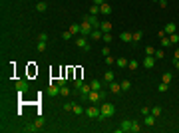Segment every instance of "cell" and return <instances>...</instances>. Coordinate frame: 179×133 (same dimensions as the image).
<instances>
[{
	"mask_svg": "<svg viewBox=\"0 0 179 133\" xmlns=\"http://www.w3.org/2000/svg\"><path fill=\"white\" fill-rule=\"evenodd\" d=\"M163 32H165V36H171V34H175V32H177V24H175V22H169V24H165V26H163Z\"/></svg>",
	"mask_w": 179,
	"mask_h": 133,
	"instance_id": "8992f818",
	"label": "cell"
},
{
	"mask_svg": "<svg viewBox=\"0 0 179 133\" xmlns=\"http://www.w3.org/2000/svg\"><path fill=\"white\" fill-rule=\"evenodd\" d=\"M68 30H70L72 34H80V24H72V26H70Z\"/></svg>",
	"mask_w": 179,
	"mask_h": 133,
	"instance_id": "1f68e13d",
	"label": "cell"
},
{
	"mask_svg": "<svg viewBox=\"0 0 179 133\" xmlns=\"http://www.w3.org/2000/svg\"><path fill=\"white\" fill-rule=\"evenodd\" d=\"M88 99L92 103H100V101L106 99V91H104V89H100V91H98V89H92L88 93Z\"/></svg>",
	"mask_w": 179,
	"mask_h": 133,
	"instance_id": "6da1fadb",
	"label": "cell"
},
{
	"mask_svg": "<svg viewBox=\"0 0 179 133\" xmlns=\"http://www.w3.org/2000/svg\"><path fill=\"white\" fill-rule=\"evenodd\" d=\"M132 123H134V121L124 119V121H122V127L118 129V133H128V131H132Z\"/></svg>",
	"mask_w": 179,
	"mask_h": 133,
	"instance_id": "9c48e42d",
	"label": "cell"
},
{
	"mask_svg": "<svg viewBox=\"0 0 179 133\" xmlns=\"http://www.w3.org/2000/svg\"><path fill=\"white\" fill-rule=\"evenodd\" d=\"M102 40H104V42H106V44H110V42H112V40H114V36H112V34H110V32H104V36H102Z\"/></svg>",
	"mask_w": 179,
	"mask_h": 133,
	"instance_id": "83f0119b",
	"label": "cell"
},
{
	"mask_svg": "<svg viewBox=\"0 0 179 133\" xmlns=\"http://www.w3.org/2000/svg\"><path fill=\"white\" fill-rule=\"evenodd\" d=\"M72 36H74V34H72V32L68 30V32H64V34H62V40H66V42H70V40H72Z\"/></svg>",
	"mask_w": 179,
	"mask_h": 133,
	"instance_id": "d590c367",
	"label": "cell"
},
{
	"mask_svg": "<svg viewBox=\"0 0 179 133\" xmlns=\"http://www.w3.org/2000/svg\"><path fill=\"white\" fill-rule=\"evenodd\" d=\"M169 46H171L169 36H163V38H161V48H169Z\"/></svg>",
	"mask_w": 179,
	"mask_h": 133,
	"instance_id": "d4e9b609",
	"label": "cell"
},
{
	"mask_svg": "<svg viewBox=\"0 0 179 133\" xmlns=\"http://www.w3.org/2000/svg\"><path fill=\"white\" fill-rule=\"evenodd\" d=\"M100 109H102V113H104L106 117H112V115L116 113V105H114V103H108V101H104Z\"/></svg>",
	"mask_w": 179,
	"mask_h": 133,
	"instance_id": "277c9868",
	"label": "cell"
},
{
	"mask_svg": "<svg viewBox=\"0 0 179 133\" xmlns=\"http://www.w3.org/2000/svg\"><path fill=\"white\" fill-rule=\"evenodd\" d=\"M114 80H116V74H114L112 70H108V72L104 74V82H108V84H112Z\"/></svg>",
	"mask_w": 179,
	"mask_h": 133,
	"instance_id": "9a60e30c",
	"label": "cell"
},
{
	"mask_svg": "<svg viewBox=\"0 0 179 133\" xmlns=\"http://www.w3.org/2000/svg\"><path fill=\"white\" fill-rule=\"evenodd\" d=\"M169 40H171V44H179V36H177V34H171Z\"/></svg>",
	"mask_w": 179,
	"mask_h": 133,
	"instance_id": "7bdbcfd3",
	"label": "cell"
},
{
	"mask_svg": "<svg viewBox=\"0 0 179 133\" xmlns=\"http://www.w3.org/2000/svg\"><path fill=\"white\" fill-rule=\"evenodd\" d=\"M64 109H66V111H74V103H72V101L64 103Z\"/></svg>",
	"mask_w": 179,
	"mask_h": 133,
	"instance_id": "b9f144b4",
	"label": "cell"
},
{
	"mask_svg": "<svg viewBox=\"0 0 179 133\" xmlns=\"http://www.w3.org/2000/svg\"><path fill=\"white\" fill-rule=\"evenodd\" d=\"M102 36H104V32H102L100 28H94V32L90 34V38H92V40H100Z\"/></svg>",
	"mask_w": 179,
	"mask_h": 133,
	"instance_id": "e0dca14e",
	"label": "cell"
},
{
	"mask_svg": "<svg viewBox=\"0 0 179 133\" xmlns=\"http://www.w3.org/2000/svg\"><path fill=\"white\" fill-rule=\"evenodd\" d=\"M92 32H94V26L90 24L88 20H84V22L80 24V34H82V36H90Z\"/></svg>",
	"mask_w": 179,
	"mask_h": 133,
	"instance_id": "5b68a950",
	"label": "cell"
},
{
	"mask_svg": "<svg viewBox=\"0 0 179 133\" xmlns=\"http://www.w3.org/2000/svg\"><path fill=\"white\" fill-rule=\"evenodd\" d=\"M92 2H94V4H96V6H102V4H104V2H106V0H92Z\"/></svg>",
	"mask_w": 179,
	"mask_h": 133,
	"instance_id": "681fc988",
	"label": "cell"
},
{
	"mask_svg": "<svg viewBox=\"0 0 179 133\" xmlns=\"http://www.w3.org/2000/svg\"><path fill=\"white\" fill-rule=\"evenodd\" d=\"M16 89H18L20 93H24V91H28V82H24V80H20V82H16Z\"/></svg>",
	"mask_w": 179,
	"mask_h": 133,
	"instance_id": "4fadbf2b",
	"label": "cell"
},
{
	"mask_svg": "<svg viewBox=\"0 0 179 133\" xmlns=\"http://www.w3.org/2000/svg\"><path fill=\"white\" fill-rule=\"evenodd\" d=\"M60 95H70V89L66 86H60Z\"/></svg>",
	"mask_w": 179,
	"mask_h": 133,
	"instance_id": "f35d334b",
	"label": "cell"
},
{
	"mask_svg": "<svg viewBox=\"0 0 179 133\" xmlns=\"http://www.w3.org/2000/svg\"><path fill=\"white\" fill-rule=\"evenodd\" d=\"M128 89H132V82L130 80H124L122 82V91H128Z\"/></svg>",
	"mask_w": 179,
	"mask_h": 133,
	"instance_id": "484cf974",
	"label": "cell"
},
{
	"mask_svg": "<svg viewBox=\"0 0 179 133\" xmlns=\"http://www.w3.org/2000/svg\"><path fill=\"white\" fill-rule=\"evenodd\" d=\"M167 89H169V84H163V82L159 84V91H161V93H165Z\"/></svg>",
	"mask_w": 179,
	"mask_h": 133,
	"instance_id": "ab89813d",
	"label": "cell"
},
{
	"mask_svg": "<svg viewBox=\"0 0 179 133\" xmlns=\"http://www.w3.org/2000/svg\"><path fill=\"white\" fill-rule=\"evenodd\" d=\"M161 80H163V84H169V82H171V80H173V76H171V72H165V74H163V78H161Z\"/></svg>",
	"mask_w": 179,
	"mask_h": 133,
	"instance_id": "f546056e",
	"label": "cell"
},
{
	"mask_svg": "<svg viewBox=\"0 0 179 133\" xmlns=\"http://www.w3.org/2000/svg\"><path fill=\"white\" fill-rule=\"evenodd\" d=\"M147 113H151V109L149 107H141V115H147Z\"/></svg>",
	"mask_w": 179,
	"mask_h": 133,
	"instance_id": "7dc6e473",
	"label": "cell"
},
{
	"mask_svg": "<svg viewBox=\"0 0 179 133\" xmlns=\"http://www.w3.org/2000/svg\"><path fill=\"white\" fill-rule=\"evenodd\" d=\"M90 91H92V86H90V84H84V86L80 88V93H82V97H88Z\"/></svg>",
	"mask_w": 179,
	"mask_h": 133,
	"instance_id": "ac0fdd59",
	"label": "cell"
},
{
	"mask_svg": "<svg viewBox=\"0 0 179 133\" xmlns=\"http://www.w3.org/2000/svg\"><path fill=\"white\" fill-rule=\"evenodd\" d=\"M153 54H155V48L147 46V48H145V56H153Z\"/></svg>",
	"mask_w": 179,
	"mask_h": 133,
	"instance_id": "60d3db41",
	"label": "cell"
},
{
	"mask_svg": "<svg viewBox=\"0 0 179 133\" xmlns=\"http://www.w3.org/2000/svg\"><path fill=\"white\" fill-rule=\"evenodd\" d=\"M155 62H157L155 56H145V60H143V68H145V70H151V68L155 66Z\"/></svg>",
	"mask_w": 179,
	"mask_h": 133,
	"instance_id": "52a82bcc",
	"label": "cell"
},
{
	"mask_svg": "<svg viewBox=\"0 0 179 133\" xmlns=\"http://www.w3.org/2000/svg\"><path fill=\"white\" fill-rule=\"evenodd\" d=\"M38 38H40L42 42H48V34H46V32H40V34H38Z\"/></svg>",
	"mask_w": 179,
	"mask_h": 133,
	"instance_id": "f6af8a7d",
	"label": "cell"
},
{
	"mask_svg": "<svg viewBox=\"0 0 179 133\" xmlns=\"http://www.w3.org/2000/svg\"><path fill=\"white\" fill-rule=\"evenodd\" d=\"M90 14H92V16H98V14H100V6L92 4V6H90Z\"/></svg>",
	"mask_w": 179,
	"mask_h": 133,
	"instance_id": "4316f807",
	"label": "cell"
},
{
	"mask_svg": "<svg viewBox=\"0 0 179 133\" xmlns=\"http://www.w3.org/2000/svg\"><path fill=\"white\" fill-rule=\"evenodd\" d=\"M137 66H139V62H135V60H132V62H128V68H130L132 72H135V70H137Z\"/></svg>",
	"mask_w": 179,
	"mask_h": 133,
	"instance_id": "4dcf8cb0",
	"label": "cell"
},
{
	"mask_svg": "<svg viewBox=\"0 0 179 133\" xmlns=\"http://www.w3.org/2000/svg\"><path fill=\"white\" fill-rule=\"evenodd\" d=\"M143 117H145V125H147V127H153L155 121H157V117H155L153 113H147V115H143Z\"/></svg>",
	"mask_w": 179,
	"mask_h": 133,
	"instance_id": "7c38bea8",
	"label": "cell"
},
{
	"mask_svg": "<svg viewBox=\"0 0 179 133\" xmlns=\"http://www.w3.org/2000/svg\"><path fill=\"white\" fill-rule=\"evenodd\" d=\"M102 56H104V58L110 56V48H102Z\"/></svg>",
	"mask_w": 179,
	"mask_h": 133,
	"instance_id": "bcb514c9",
	"label": "cell"
},
{
	"mask_svg": "<svg viewBox=\"0 0 179 133\" xmlns=\"http://www.w3.org/2000/svg\"><path fill=\"white\" fill-rule=\"evenodd\" d=\"M82 86H84V82H82V78H76V80H74V88H76V89H80Z\"/></svg>",
	"mask_w": 179,
	"mask_h": 133,
	"instance_id": "8d00e7d4",
	"label": "cell"
},
{
	"mask_svg": "<svg viewBox=\"0 0 179 133\" xmlns=\"http://www.w3.org/2000/svg\"><path fill=\"white\" fill-rule=\"evenodd\" d=\"M106 64H108V66L116 64V58H112V56H106Z\"/></svg>",
	"mask_w": 179,
	"mask_h": 133,
	"instance_id": "ee69618b",
	"label": "cell"
},
{
	"mask_svg": "<svg viewBox=\"0 0 179 133\" xmlns=\"http://www.w3.org/2000/svg\"><path fill=\"white\" fill-rule=\"evenodd\" d=\"M100 30H102V32H112V22H108V20L102 22V24H100Z\"/></svg>",
	"mask_w": 179,
	"mask_h": 133,
	"instance_id": "ffe728a7",
	"label": "cell"
},
{
	"mask_svg": "<svg viewBox=\"0 0 179 133\" xmlns=\"http://www.w3.org/2000/svg\"><path fill=\"white\" fill-rule=\"evenodd\" d=\"M153 2H159V0H153Z\"/></svg>",
	"mask_w": 179,
	"mask_h": 133,
	"instance_id": "f5cc1de1",
	"label": "cell"
},
{
	"mask_svg": "<svg viewBox=\"0 0 179 133\" xmlns=\"http://www.w3.org/2000/svg\"><path fill=\"white\" fill-rule=\"evenodd\" d=\"M139 131H141V125L134 121V123H132V133H139Z\"/></svg>",
	"mask_w": 179,
	"mask_h": 133,
	"instance_id": "74e56055",
	"label": "cell"
},
{
	"mask_svg": "<svg viewBox=\"0 0 179 133\" xmlns=\"http://www.w3.org/2000/svg\"><path fill=\"white\" fill-rule=\"evenodd\" d=\"M141 38H143V32H141V30H137V32H134V42H139Z\"/></svg>",
	"mask_w": 179,
	"mask_h": 133,
	"instance_id": "e575fe53",
	"label": "cell"
},
{
	"mask_svg": "<svg viewBox=\"0 0 179 133\" xmlns=\"http://www.w3.org/2000/svg\"><path fill=\"white\" fill-rule=\"evenodd\" d=\"M76 46L82 48V50H86V52L90 50V44H88V38H86V36H80V38L76 40Z\"/></svg>",
	"mask_w": 179,
	"mask_h": 133,
	"instance_id": "ba28073f",
	"label": "cell"
},
{
	"mask_svg": "<svg viewBox=\"0 0 179 133\" xmlns=\"http://www.w3.org/2000/svg\"><path fill=\"white\" fill-rule=\"evenodd\" d=\"M42 125H44V117H42V115H38V119H36L34 123L26 125L24 129H26L28 133H34V131H40V129H42Z\"/></svg>",
	"mask_w": 179,
	"mask_h": 133,
	"instance_id": "7a4b0ae2",
	"label": "cell"
},
{
	"mask_svg": "<svg viewBox=\"0 0 179 133\" xmlns=\"http://www.w3.org/2000/svg\"><path fill=\"white\" fill-rule=\"evenodd\" d=\"M173 66H175V70H179V60H173Z\"/></svg>",
	"mask_w": 179,
	"mask_h": 133,
	"instance_id": "f907efd6",
	"label": "cell"
},
{
	"mask_svg": "<svg viewBox=\"0 0 179 133\" xmlns=\"http://www.w3.org/2000/svg\"><path fill=\"white\" fill-rule=\"evenodd\" d=\"M100 14H104V16H108V14H112V6H110L108 2H104V4L100 6Z\"/></svg>",
	"mask_w": 179,
	"mask_h": 133,
	"instance_id": "5bb4252c",
	"label": "cell"
},
{
	"mask_svg": "<svg viewBox=\"0 0 179 133\" xmlns=\"http://www.w3.org/2000/svg\"><path fill=\"white\" fill-rule=\"evenodd\" d=\"M72 113H76V115H82V113H86V109L80 105V103H74V111Z\"/></svg>",
	"mask_w": 179,
	"mask_h": 133,
	"instance_id": "44dd1931",
	"label": "cell"
},
{
	"mask_svg": "<svg viewBox=\"0 0 179 133\" xmlns=\"http://www.w3.org/2000/svg\"><path fill=\"white\" fill-rule=\"evenodd\" d=\"M110 91H112V93H120V91H122V84L112 82V84H110Z\"/></svg>",
	"mask_w": 179,
	"mask_h": 133,
	"instance_id": "d6986e66",
	"label": "cell"
},
{
	"mask_svg": "<svg viewBox=\"0 0 179 133\" xmlns=\"http://www.w3.org/2000/svg\"><path fill=\"white\" fill-rule=\"evenodd\" d=\"M46 8H48V4H46L44 0H40V2H36V10H38V12H46Z\"/></svg>",
	"mask_w": 179,
	"mask_h": 133,
	"instance_id": "7402d4cb",
	"label": "cell"
},
{
	"mask_svg": "<svg viewBox=\"0 0 179 133\" xmlns=\"http://www.w3.org/2000/svg\"><path fill=\"white\" fill-rule=\"evenodd\" d=\"M173 58H175V60H179V48L175 50V54H173Z\"/></svg>",
	"mask_w": 179,
	"mask_h": 133,
	"instance_id": "816d5d0a",
	"label": "cell"
},
{
	"mask_svg": "<svg viewBox=\"0 0 179 133\" xmlns=\"http://www.w3.org/2000/svg\"><path fill=\"white\" fill-rule=\"evenodd\" d=\"M120 40L126 42V44H128V42H134V32H122V34H120Z\"/></svg>",
	"mask_w": 179,
	"mask_h": 133,
	"instance_id": "8fae6325",
	"label": "cell"
},
{
	"mask_svg": "<svg viewBox=\"0 0 179 133\" xmlns=\"http://www.w3.org/2000/svg\"><path fill=\"white\" fill-rule=\"evenodd\" d=\"M46 48H48V44H46V42H42V40L38 42V46H36V50H38V52H46Z\"/></svg>",
	"mask_w": 179,
	"mask_h": 133,
	"instance_id": "836d02e7",
	"label": "cell"
},
{
	"mask_svg": "<svg viewBox=\"0 0 179 133\" xmlns=\"http://www.w3.org/2000/svg\"><path fill=\"white\" fill-rule=\"evenodd\" d=\"M86 115H88L90 119H98V117L102 115V109H100V107H98L96 103H92L88 109H86Z\"/></svg>",
	"mask_w": 179,
	"mask_h": 133,
	"instance_id": "3957f363",
	"label": "cell"
},
{
	"mask_svg": "<svg viewBox=\"0 0 179 133\" xmlns=\"http://www.w3.org/2000/svg\"><path fill=\"white\" fill-rule=\"evenodd\" d=\"M157 4H159V6H161V8H167V0H159V2H157Z\"/></svg>",
	"mask_w": 179,
	"mask_h": 133,
	"instance_id": "c3c4849f",
	"label": "cell"
},
{
	"mask_svg": "<svg viewBox=\"0 0 179 133\" xmlns=\"http://www.w3.org/2000/svg\"><path fill=\"white\" fill-rule=\"evenodd\" d=\"M153 56H155V60H163L165 58V50H155Z\"/></svg>",
	"mask_w": 179,
	"mask_h": 133,
	"instance_id": "f1b7e54d",
	"label": "cell"
},
{
	"mask_svg": "<svg viewBox=\"0 0 179 133\" xmlns=\"http://www.w3.org/2000/svg\"><path fill=\"white\" fill-rule=\"evenodd\" d=\"M161 111H163V109H161L159 105H155V107H151V113H153L155 117H159V115H161Z\"/></svg>",
	"mask_w": 179,
	"mask_h": 133,
	"instance_id": "d6a6232c",
	"label": "cell"
},
{
	"mask_svg": "<svg viewBox=\"0 0 179 133\" xmlns=\"http://www.w3.org/2000/svg\"><path fill=\"white\" fill-rule=\"evenodd\" d=\"M116 66H118V68H128V60H126V58H118V60H116Z\"/></svg>",
	"mask_w": 179,
	"mask_h": 133,
	"instance_id": "cb8c5ba5",
	"label": "cell"
},
{
	"mask_svg": "<svg viewBox=\"0 0 179 133\" xmlns=\"http://www.w3.org/2000/svg\"><path fill=\"white\" fill-rule=\"evenodd\" d=\"M90 86H92V89H98V91H100V89H102V80H92Z\"/></svg>",
	"mask_w": 179,
	"mask_h": 133,
	"instance_id": "603a6c76",
	"label": "cell"
},
{
	"mask_svg": "<svg viewBox=\"0 0 179 133\" xmlns=\"http://www.w3.org/2000/svg\"><path fill=\"white\" fill-rule=\"evenodd\" d=\"M48 93H50V95H60V86H58V84H56V86H54V84H50Z\"/></svg>",
	"mask_w": 179,
	"mask_h": 133,
	"instance_id": "2e32d148",
	"label": "cell"
},
{
	"mask_svg": "<svg viewBox=\"0 0 179 133\" xmlns=\"http://www.w3.org/2000/svg\"><path fill=\"white\" fill-rule=\"evenodd\" d=\"M84 20H88V22L92 24V26H94V28H100V24H102V22L98 20V16H92V14H88V16H84Z\"/></svg>",
	"mask_w": 179,
	"mask_h": 133,
	"instance_id": "30bf717a",
	"label": "cell"
}]
</instances>
